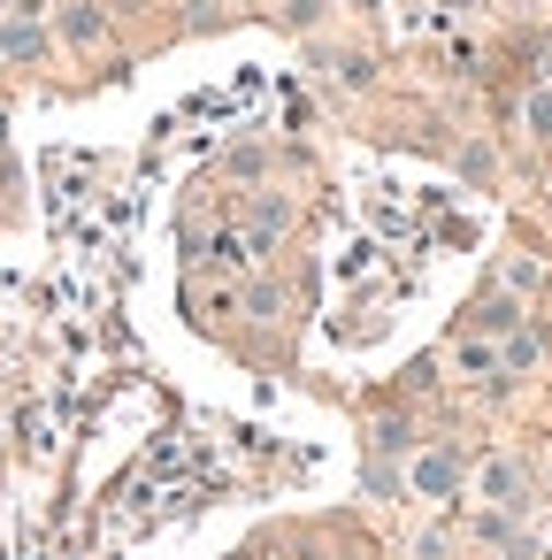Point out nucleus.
<instances>
[{"label": "nucleus", "instance_id": "nucleus-13", "mask_svg": "<svg viewBox=\"0 0 552 560\" xmlns=\"http://www.w3.org/2000/svg\"><path fill=\"white\" fill-rule=\"evenodd\" d=\"M322 9V0H284V16H315Z\"/></svg>", "mask_w": 552, "mask_h": 560}, {"label": "nucleus", "instance_id": "nucleus-5", "mask_svg": "<svg viewBox=\"0 0 552 560\" xmlns=\"http://www.w3.org/2000/svg\"><path fill=\"white\" fill-rule=\"evenodd\" d=\"M475 330H491V338H506V330H521V307H514V292H491V300L475 307Z\"/></svg>", "mask_w": 552, "mask_h": 560}, {"label": "nucleus", "instance_id": "nucleus-3", "mask_svg": "<svg viewBox=\"0 0 552 560\" xmlns=\"http://www.w3.org/2000/svg\"><path fill=\"white\" fill-rule=\"evenodd\" d=\"M0 55H9V62H39V55H47L39 16H0Z\"/></svg>", "mask_w": 552, "mask_h": 560}, {"label": "nucleus", "instance_id": "nucleus-4", "mask_svg": "<svg viewBox=\"0 0 552 560\" xmlns=\"http://www.w3.org/2000/svg\"><path fill=\"white\" fill-rule=\"evenodd\" d=\"M537 361H544L537 330H506V338H498V369H506V376H529Z\"/></svg>", "mask_w": 552, "mask_h": 560}, {"label": "nucleus", "instance_id": "nucleus-10", "mask_svg": "<svg viewBox=\"0 0 552 560\" xmlns=\"http://www.w3.org/2000/svg\"><path fill=\"white\" fill-rule=\"evenodd\" d=\"M338 85H345V93H368V62H361V55H338Z\"/></svg>", "mask_w": 552, "mask_h": 560}, {"label": "nucleus", "instance_id": "nucleus-11", "mask_svg": "<svg viewBox=\"0 0 552 560\" xmlns=\"http://www.w3.org/2000/svg\"><path fill=\"white\" fill-rule=\"evenodd\" d=\"M506 292H537V261H506Z\"/></svg>", "mask_w": 552, "mask_h": 560}, {"label": "nucleus", "instance_id": "nucleus-7", "mask_svg": "<svg viewBox=\"0 0 552 560\" xmlns=\"http://www.w3.org/2000/svg\"><path fill=\"white\" fill-rule=\"evenodd\" d=\"M62 39H70V47H93V39H101V16L85 9V0H78V9L62 16Z\"/></svg>", "mask_w": 552, "mask_h": 560}, {"label": "nucleus", "instance_id": "nucleus-1", "mask_svg": "<svg viewBox=\"0 0 552 560\" xmlns=\"http://www.w3.org/2000/svg\"><path fill=\"white\" fill-rule=\"evenodd\" d=\"M475 499H483V506H498V514H521V506H529V476H521V460L491 453V460L475 468Z\"/></svg>", "mask_w": 552, "mask_h": 560}, {"label": "nucleus", "instance_id": "nucleus-6", "mask_svg": "<svg viewBox=\"0 0 552 560\" xmlns=\"http://www.w3.org/2000/svg\"><path fill=\"white\" fill-rule=\"evenodd\" d=\"M284 223H292V208H284V200H261V215H254V254H269V246L284 238Z\"/></svg>", "mask_w": 552, "mask_h": 560}, {"label": "nucleus", "instance_id": "nucleus-8", "mask_svg": "<svg viewBox=\"0 0 552 560\" xmlns=\"http://www.w3.org/2000/svg\"><path fill=\"white\" fill-rule=\"evenodd\" d=\"M521 124H529L537 139H552V85H544V93H529V108H521Z\"/></svg>", "mask_w": 552, "mask_h": 560}, {"label": "nucleus", "instance_id": "nucleus-2", "mask_svg": "<svg viewBox=\"0 0 552 560\" xmlns=\"http://www.w3.org/2000/svg\"><path fill=\"white\" fill-rule=\"evenodd\" d=\"M407 491H414V499H430V506H437V499H453V491H460V460H453L445 445L414 453V460H407Z\"/></svg>", "mask_w": 552, "mask_h": 560}, {"label": "nucleus", "instance_id": "nucleus-12", "mask_svg": "<svg viewBox=\"0 0 552 560\" xmlns=\"http://www.w3.org/2000/svg\"><path fill=\"white\" fill-rule=\"evenodd\" d=\"M414 560H445V529H422L414 537Z\"/></svg>", "mask_w": 552, "mask_h": 560}, {"label": "nucleus", "instance_id": "nucleus-9", "mask_svg": "<svg viewBox=\"0 0 552 560\" xmlns=\"http://www.w3.org/2000/svg\"><path fill=\"white\" fill-rule=\"evenodd\" d=\"M460 369H468V376H491V369H498V346H475V338H468V346H460Z\"/></svg>", "mask_w": 552, "mask_h": 560}]
</instances>
